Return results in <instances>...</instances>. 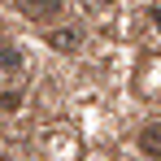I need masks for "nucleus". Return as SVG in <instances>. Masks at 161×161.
Returning <instances> with one entry per match:
<instances>
[{"instance_id": "f257e3e1", "label": "nucleus", "mask_w": 161, "mask_h": 161, "mask_svg": "<svg viewBox=\"0 0 161 161\" xmlns=\"http://www.w3.org/2000/svg\"><path fill=\"white\" fill-rule=\"evenodd\" d=\"M48 44L61 48V53H70V48H79V44H83V26H57L53 35H48Z\"/></svg>"}, {"instance_id": "f03ea898", "label": "nucleus", "mask_w": 161, "mask_h": 161, "mask_svg": "<svg viewBox=\"0 0 161 161\" xmlns=\"http://www.w3.org/2000/svg\"><path fill=\"white\" fill-rule=\"evenodd\" d=\"M18 9L26 13V18H48L61 9V0H18Z\"/></svg>"}, {"instance_id": "7ed1b4c3", "label": "nucleus", "mask_w": 161, "mask_h": 161, "mask_svg": "<svg viewBox=\"0 0 161 161\" xmlns=\"http://www.w3.org/2000/svg\"><path fill=\"white\" fill-rule=\"evenodd\" d=\"M139 148L148 153V157H157L161 153V126L153 122V126H144V135H139Z\"/></svg>"}, {"instance_id": "20e7f679", "label": "nucleus", "mask_w": 161, "mask_h": 161, "mask_svg": "<svg viewBox=\"0 0 161 161\" xmlns=\"http://www.w3.org/2000/svg\"><path fill=\"white\" fill-rule=\"evenodd\" d=\"M0 70H22V53L13 44H0Z\"/></svg>"}, {"instance_id": "39448f33", "label": "nucleus", "mask_w": 161, "mask_h": 161, "mask_svg": "<svg viewBox=\"0 0 161 161\" xmlns=\"http://www.w3.org/2000/svg\"><path fill=\"white\" fill-rule=\"evenodd\" d=\"M0 109H4V113H18V109H22V92L4 87V92H0Z\"/></svg>"}]
</instances>
